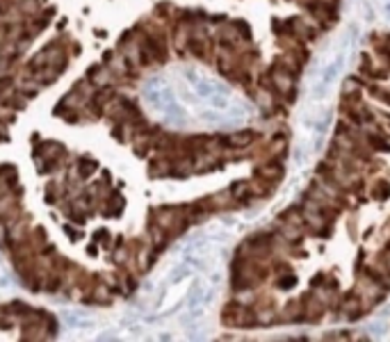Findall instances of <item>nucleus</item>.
<instances>
[{
  "label": "nucleus",
  "mask_w": 390,
  "mask_h": 342,
  "mask_svg": "<svg viewBox=\"0 0 390 342\" xmlns=\"http://www.w3.org/2000/svg\"><path fill=\"white\" fill-rule=\"evenodd\" d=\"M356 34H358V30L352 25V28L347 30V34L342 37V41H340V46H338V51L333 52V57H331V60L324 64L322 71H320L315 85H313V98H315L317 103H320V101H326V98L331 96V91L336 89L338 78H340L342 71H345L347 60H349V55H352L354 44H356Z\"/></svg>",
  "instance_id": "obj_1"
},
{
  "label": "nucleus",
  "mask_w": 390,
  "mask_h": 342,
  "mask_svg": "<svg viewBox=\"0 0 390 342\" xmlns=\"http://www.w3.org/2000/svg\"><path fill=\"white\" fill-rule=\"evenodd\" d=\"M18 292H21L18 278H16L14 269H12L9 260L5 258V253H2V249H0V301L16 297Z\"/></svg>",
  "instance_id": "obj_2"
},
{
  "label": "nucleus",
  "mask_w": 390,
  "mask_h": 342,
  "mask_svg": "<svg viewBox=\"0 0 390 342\" xmlns=\"http://www.w3.org/2000/svg\"><path fill=\"white\" fill-rule=\"evenodd\" d=\"M379 5H381V14L383 18L390 23V0H379Z\"/></svg>",
  "instance_id": "obj_3"
}]
</instances>
